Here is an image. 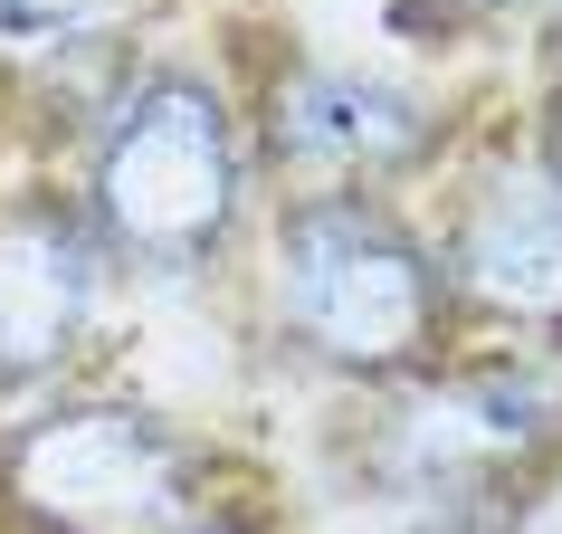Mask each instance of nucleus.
Listing matches in <instances>:
<instances>
[{"mask_svg":"<svg viewBox=\"0 0 562 534\" xmlns=\"http://www.w3.org/2000/svg\"><path fill=\"white\" fill-rule=\"evenodd\" d=\"M238 210V153L220 96L191 77H144L95 144V220L124 258L201 267Z\"/></svg>","mask_w":562,"mask_h":534,"instance_id":"nucleus-1","label":"nucleus"},{"mask_svg":"<svg viewBox=\"0 0 562 534\" xmlns=\"http://www.w3.org/2000/svg\"><path fill=\"white\" fill-rule=\"evenodd\" d=\"M277 258H286L277 267V305H286V325L325 363L391 372L439 325V267H429V248L362 201H305L286 220Z\"/></svg>","mask_w":562,"mask_h":534,"instance_id":"nucleus-2","label":"nucleus"},{"mask_svg":"<svg viewBox=\"0 0 562 534\" xmlns=\"http://www.w3.org/2000/svg\"><path fill=\"white\" fill-rule=\"evenodd\" d=\"M0 477L38 534H153L181 505V448L144 411L30 420L0 458Z\"/></svg>","mask_w":562,"mask_h":534,"instance_id":"nucleus-3","label":"nucleus"},{"mask_svg":"<svg viewBox=\"0 0 562 534\" xmlns=\"http://www.w3.org/2000/svg\"><path fill=\"white\" fill-rule=\"evenodd\" d=\"M458 277H468L476 305H496L515 325L562 315V181L543 163L486 181V201L458 230Z\"/></svg>","mask_w":562,"mask_h":534,"instance_id":"nucleus-4","label":"nucleus"},{"mask_svg":"<svg viewBox=\"0 0 562 534\" xmlns=\"http://www.w3.org/2000/svg\"><path fill=\"white\" fill-rule=\"evenodd\" d=\"M87 305H95V248L77 220H58V210L0 220V372L10 382L67 363Z\"/></svg>","mask_w":562,"mask_h":534,"instance_id":"nucleus-5","label":"nucleus"},{"mask_svg":"<svg viewBox=\"0 0 562 534\" xmlns=\"http://www.w3.org/2000/svg\"><path fill=\"white\" fill-rule=\"evenodd\" d=\"M286 163H334V173H391L429 144V115L419 96L382 87V77H353V67H305L277 87V115H267Z\"/></svg>","mask_w":562,"mask_h":534,"instance_id":"nucleus-6","label":"nucleus"},{"mask_svg":"<svg viewBox=\"0 0 562 534\" xmlns=\"http://www.w3.org/2000/svg\"><path fill=\"white\" fill-rule=\"evenodd\" d=\"M553 430V391L525 372H476V382H439L429 401L401 411V468L419 487H448L468 468H496L515 448H533Z\"/></svg>","mask_w":562,"mask_h":534,"instance_id":"nucleus-7","label":"nucleus"},{"mask_svg":"<svg viewBox=\"0 0 562 534\" xmlns=\"http://www.w3.org/2000/svg\"><path fill=\"white\" fill-rule=\"evenodd\" d=\"M115 0H0V38H77L95 30Z\"/></svg>","mask_w":562,"mask_h":534,"instance_id":"nucleus-8","label":"nucleus"},{"mask_svg":"<svg viewBox=\"0 0 562 534\" xmlns=\"http://www.w3.org/2000/svg\"><path fill=\"white\" fill-rule=\"evenodd\" d=\"M448 10H486V0H448Z\"/></svg>","mask_w":562,"mask_h":534,"instance_id":"nucleus-9","label":"nucleus"},{"mask_svg":"<svg viewBox=\"0 0 562 534\" xmlns=\"http://www.w3.org/2000/svg\"><path fill=\"white\" fill-rule=\"evenodd\" d=\"M191 534H229V525H191Z\"/></svg>","mask_w":562,"mask_h":534,"instance_id":"nucleus-10","label":"nucleus"}]
</instances>
